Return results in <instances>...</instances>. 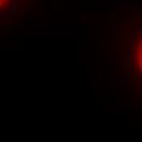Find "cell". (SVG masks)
Here are the masks:
<instances>
[{
    "label": "cell",
    "instance_id": "obj_1",
    "mask_svg": "<svg viewBox=\"0 0 142 142\" xmlns=\"http://www.w3.org/2000/svg\"><path fill=\"white\" fill-rule=\"evenodd\" d=\"M10 0H0V8H3V5H7Z\"/></svg>",
    "mask_w": 142,
    "mask_h": 142
}]
</instances>
